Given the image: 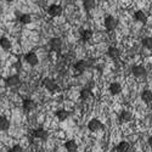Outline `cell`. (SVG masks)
I'll return each mask as SVG.
<instances>
[{
    "label": "cell",
    "instance_id": "cell-23",
    "mask_svg": "<svg viewBox=\"0 0 152 152\" xmlns=\"http://www.w3.org/2000/svg\"><path fill=\"white\" fill-rule=\"evenodd\" d=\"M12 46L11 42L7 39L6 37H1L0 38V48H1L3 50H10Z\"/></svg>",
    "mask_w": 152,
    "mask_h": 152
},
{
    "label": "cell",
    "instance_id": "cell-20",
    "mask_svg": "<svg viewBox=\"0 0 152 152\" xmlns=\"http://www.w3.org/2000/svg\"><path fill=\"white\" fill-rule=\"evenodd\" d=\"M93 97V93H91V89L90 88H84V89H82L80 91V99L84 100V101H88L89 99Z\"/></svg>",
    "mask_w": 152,
    "mask_h": 152
},
{
    "label": "cell",
    "instance_id": "cell-4",
    "mask_svg": "<svg viewBox=\"0 0 152 152\" xmlns=\"http://www.w3.org/2000/svg\"><path fill=\"white\" fill-rule=\"evenodd\" d=\"M105 125L101 123V121H99L97 118H93L91 121H89V123H88V129H89L90 132L95 133V132H99L101 129H104Z\"/></svg>",
    "mask_w": 152,
    "mask_h": 152
},
{
    "label": "cell",
    "instance_id": "cell-15",
    "mask_svg": "<svg viewBox=\"0 0 152 152\" xmlns=\"http://www.w3.org/2000/svg\"><path fill=\"white\" fill-rule=\"evenodd\" d=\"M134 20L136 22H140V23H146L147 22V16L144 11L141 10H137L135 14H134Z\"/></svg>",
    "mask_w": 152,
    "mask_h": 152
},
{
    "label": "cell",
    "instance_id": "cell-24",
    "mask_svg": "<svg viewBox=\"0 0 152 152\" xmlns=\"http://www.w3.org/2000/svg\"><path fill=\"white\" fill-rule=\"evenodd\" d=\"M18 21L20 23L22 24H29L32 22V16L29 14H22L20 17H18Z\"/></svg>",
    "mask_w": 152,
    "mask_h": 152
},
{
    "label": "cell",
    "instance_id": "cell-28",
    "mask_svg": "<svg viewBox=\"0 0 152 152\" xmlns=\"http://www.w3.org/2000/svg\"><path fill=\"white\" fill-rule=\"evenodd\" d=\"M147 144H148V146H150V147H152V136H150V137H148Z\"/></svg>",
    "mask_w": 152,
    "mask_h": 152
},
{
    "label": "cell",
    "instance_id": "cell-3",
    "mask_svg": "<svg viewBox=\"0 0 152 152\" xmlns=\"http://www.w3.org/2000/svg\"><path fill=\"white\" fill-rule=\"evenodd\" d=\"M132 74L134 75L135 78L137 79H141V78H145L147 75V71L144 66H140V65H136V66H133L132 68Z\"/></svg>",
    "mask_w": 152,
    "mask_h": 152
},
{
    "label": "cell",
    "instance_id": "cell-16",
    "mask_svg": "<svg viewBox=\"0 0 152 152\" xmlns=\"http://www.w3.org/2000/svg\"><path fill=\"white\" fill-rule=\"evenodd\" d=\"M65 150L67 152H77L78 151V144L74 140H68L65 142Z\"/></svg>",
    "mask_w": 152,
    "mask_h": 152
},
{
    "label": "cell",
    "instance_id": "cell-8",
    "mask_svg": "<svg viewBox=\"0 0 152 152\" xmlns=\"http://www.w3.org/2000/svg\"><path fill=\"white\" fill-rule=\"evenodd\" d=\"M48 14L51 16V17H57L62 14V6L58 5V4H53L50 5L49 9H48Z\"/></svg>",
    "mask_w": 152,
    "mask_h": 152
},
{
    "label": "cell",
    "instance_id": "cell-11",
    "mask_svg": "<svg viewBox=\"0 0 152 152\" xmlns=\"http://www.w3.org/2000/svg\"><path fill=\"white\" fill-rule=\"evenodd\" d=\"M22 107H23L24 111L31 112V111H34L37 108V104H35V101H33L32 99H26V100H23Z\"/></svg>",
    "mask_w": 152,
    "mask_h": 152
},
{
    "label": "cell",
    "instance_id": "cell-25",
    "mask_svg": "<svg viewBox=\"0 0 152 152\" xmlns=\"http://www.w3.org/2000/svg\"><path fill=\"white\" fill-rule=\"evenodd\" d=\"M91 37H93V32L90 29H85L80 33V38L83 42H89L91 39Z\"/></svg>",
    "mask_w": 152,
    "mask_h": 152
},
{
    "label": "cell",
    "instance_id": "cell-7",
    "mask_svg": "<svg viewBox=\"0 0 152 152\" xmlns=\"http://www.w3.org/2000/svg\"><path fill=\"white\" fill-rule=\"evenodd\" d=\"M32 136L35 137V139H39V140L45 141L48 139V136H49V133L43 128H38V129H34L32 132Z\"/></svg>",
    "mask_w": 152,
    "mask_h": 152
},
{
    "label": "cell",
    "instance_id": "cell-17",
    "mask_svg": "<svg viewBox=\"0 0 152 152\" xmlns=\"http://www.w3.org/2000/svg\"><path fill=\"white\" fill-rule=\"evenodd\" d=\"M132 118H133L132 112H130V111H126V110L122 111L121 115H119V121H121L122 123H128V122L132 121Z\"/></svg>",
    "mask_w": 152,
    "mask_h": 152
},
{
    "label": "cell",
    "instance_id": "cell-29",
    "mask_svg": "<svg viewBox=\"0 0 152 152\" xmlns=\"http://www.w3.org/2000/svg\"><path fill=\"white\" fill-rule=\"evenodd\" d=\"M3 1H6V3H11V1H14V0H3Z\"/></svg>",
    "mask_w": 152,
    "mask_h": 152
},
{
    "label": "cell",
    "instance_id": "cell-14",
    "mask_svg": "<svg viewBox=\"0 0 152 152\" xmlns=\"http://www.w3.org/2000/svg\"><path fill=\"white\" fill-rule=\"evenodd\" d=\"M116 151L117 152H130L132 151V145L126 141H121L117 146H116Z\"/></svg>",
    "mask_w": 152,
    "mask_h": 152
},
{
    "label": "cell",
    "instance_id": "cell-6",
    "mask_svg": "<svg viewBox=\"0 0 152 152\" xmlns=\"http://www.w3.org/2000/svg\"><path fill=\"white\" fill-rule=\"evenodd\" d=\"M49 48L55 53H60L62 49V40L60 38H53V39L49 40Z\"/></svg>",
    "mask_w": 152,
    "mask_h": 152
},
{
    "label": "cell",
    "instance_id": "cell-18",
    "mask_svg": "<svg viewBox=\"0 0 152 152\" xmlns=\"http://www.w3.org/2000/svg\"><path fill=\"white\" fill-rule=\"evenodd\" d=\"M56 117H57V119L58 121H66L68 117H69V112L67 111V110H63V108H60V110H57L56 111Z\"/></svg>",
    "mask_w": 152,
    "mask_h": 152
},
{
    "label": "cell",
    "instance_id": "cell-9",
    "mask_svg": "<svg viewBox=\"0 0 152 152\" xmlns=\"http://www.w3.org/2000/svg\"><path fill=\"white\" fill-rule=\"evenodd\" d=\"M88 66H89V65H88V62H86L85 60H79V61H77V62L74 63L73 68H74V72H75V73L80 74V73H83V72L86 71Z\"/></svg>",
    "mask_w": 152,
    "mask_h": 152
},
{
    "label": "cell",
    "instance_id": "cell-1",
    "mask_svg": "<svg viewBox=\"0 0 152 152\" xmlns=\"http://www.w3.org/2000/svg\"><path fill=\"white\" fill-rule=\"evenodd\" d=\"M43 86L48 91H50V93H56L58 90L57 83L54 79H51V78H44L43 79Z\"/></svg>",
    "mask_w": 152,
    "mask_h": 152
},
{
    "label": "cell",
    "instance_id": "cell-2",
    "mask_svg": "<svg viewBox=\"0 0 152 152\" xmlns=\"http://www.w3.org/2000/svg\"><path fill=\"white\" fill-rule=\"evenodd\" d=\"M104 24H105V28L108 32H112V31H115L118 27V20L116 17H113V16H107L105 18Z\"/></svg>",
    "mask_w": 152,
    "mask_h": 152
},
{
    "label": "cell",
    "instance_id": "cell-12",
    "mask_svg": "<svg viewBox=\"0 0 152 152\" xmlns=\"http://www.w3.org/2000/svg\"><path fill=\"white\" fill-rule=\"evenodd\" d=\"M108 91L111 93V95L116 96V95L121 94V91H122V85H121L118 82H113V83H111L110 86H108Z\"/></svg>",
    "mask_w": 152,
    "mask_h": 152
},
{
    "label": "cell",
    "instance_id": "cell-21",
    "mask_svg": "<svg viewBox=\"0 0 152 152\" xmlns=\"http://www.w3.org/2000/svg\"><path fill=\"white\" fill-rule=\"evenodd\" d=\"M141 100L145 104H152V91L151 90H144L141 93Z\"/></svg>",
    "mask_w": 152,
    "mask_h": 152
},
{
    "label": "cell",
    "instance_id": "cell-13",
    "mask_svg": "<svg viewBox=\"0 0 152 152\" xmlns=\"http://www.w3.org/2000/svg\"><path fill=\"white\" fill-rule=\"evenodd\" d=\"M107 56H108L111 60H118L119 56H121V51H119L117 48L111 46V48L107 49Z\"/></svg>",
    "mask_w": 152,
    "mask_h": 152
},
{
    "label": "cell",
    "instance_id": "cell-10",
    "mask_svg": "<svg viewBox=\"0 0 152 152\" xmlns=\"http://www.w3.org/2000/svg\"><path fill=\"white\" fill-rule=\"evenodd\" d=\"M24 60H26V62L28 63V65L31 66H37L38 62H39V58H38V55L34 53V51H29L26 54V56H24Z\"/></svg>",
    "mask_w": 152,
    "mask_h": 152
},
{
    "label": "cell",
    "instance_id": "cell-26",
    "mask_svg": "<svg viewBox=\"0 0 152 152\" xmlns=\"http://www.w3.org/2000/svg\"><path fill=\"white\" fill-rule=\"evenodd\" d=\"M141 45L147 49V50H152V38L151 37H146L141 40Z\"/></svg>",
    "mask_w": 152,
    "mask_h": 152
},
{
    "label": "cell",
    "instance_id": "cell-5",
    "mask_svg": "<svg viewBox=\"0 0 152 152\" xmlns=\"http://www.w3.org/2000/svg\"><path fill=\"white\" fill-rule=\"evenodd\" d=\"M5 84H6V86L14 89V88H18L21 85V79L17 74H14V75H10V77H7L5 79Z\"/></svg>",
    "mask_w": 152,
    "mask_h": 152
},
{
    "label": "cell",
    "instance_id": "cell-27",
    "mask_svg": "<svg viewBox=\"0 0 152 152\" xmlns=\"http://www.w3.org/2000/svg\"><path fill=\"white\" fill-rule=\"evenodd\" d=\"M9 152H23V148H22V146H20V145H14L10 150H9Z\"/></svg>",
    "mask_w": 152,
    "mask_h": 152
},
{
    "label": "cell",
    "instance_id": "cell-22",
    "mask_svg": "<svg viewBox=\"0 0 152 152\" xmlns=\"http://www.w3.org/2000/svg\"><path fill=\"white\" fill-rule=\"evenodd\" d=\"M83 6H84L85 11H91L96 7V0H84Z\"/></svg>",
    "mask_w": 152,
    "mask_h": 152
},
{
    "label": "cell",
    "instance_id": "cell-19",
    "mask_svg": "<svg viewBox=\"0 0 152 152\" xmlns=\"http://www.w3.org/2000/svg\"><path fill=\"white\" fill-rule=\"evenodd\" d=\"M10 121L5 117V116H0V130L6 132L10 129Z\"/></svg>",
    "mask_w": 152,
    "mask_h": 152
}]
</instances>
